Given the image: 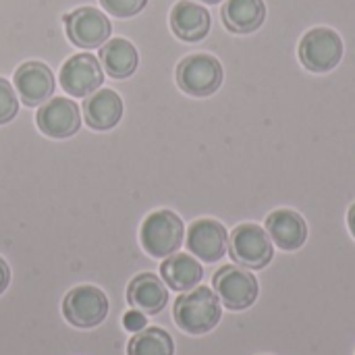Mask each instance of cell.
<instances>
[{
    "instance_id": "6da1fadb",
    "label": "cell",
    "mask_w": 355,
    "mask_h": 355,
    "mask_svg": "<svg viewBox=\"0 0 355 355\" xmlns=\"http://www.w3.org/2000/svg\"><path fill=\"white\" fill-rule=\"evenodd\" d=\"M173 314H175L177 327L183 333L206 335L220 322L223 308L214 289L200 285L177 297Z\"/></svg>"
},
{
    "instance_id": "7a4b0ae2",
    "label": "cell",
    "mask_w": 355,
    "mask_h": 355,
    "mask_svg": "<svg viewBox=\"0 0 355 355\" xmlns=\"http://www.w3.org/2000/svg\"><path fill=\"white\" fill-rule=\"evenodd\" d=\"M185 227L173 210H156L146 216L139 229V241L152 258H168L183 245Z\"/></svg>"
},
{
    "instance_id": "3957f363",
    "label": "cell",
    "mask_w": 355,
    "mask_h": 355,
    "mask_svg": "<svg viewBox=\"0 0 355 355\" xmlns=\"http://www.w3.org/2000/svg\"><path fill=\"white\" fill-rule=\"evenodd\" d=\"M229 256L248 270H262L272 262L275 245L266 229L243 223L229 235Z\"/></svg>"
},
{
    "instance_id": "277c9868",
    "label": "cell",
    "mask_w": 355,
    "mask_h": 355,
    "mask_svg": "<svg viewBox=\"0 0 355 355\" xmlns=\"http://www.w3.org/2000/svg\"><path fill=\"white\" fill-rule=\"evenodd\" d=\"M223 64L212 54H191L177 64V83L185 94L193 98L216 94L223 85Z\"/></svg>"
},
{
    "instance_id": "5b68a950",
    "label": "cell",
    "mask_w": 355,
    "mask_h": 355,
    "mask_svg": "<svg viewBox=\"0 0 355 355\" xmlns=\"http://www.w3.org/2000/svg\"><path fill=\"white\" fill-rule=\"evenodd\" d=\"M214 293L227 310L241 312L256 304L260 295L258 279L243 266H223L212 279Z\"/></svg>"
},
{
    "instance_id": "8992f818",
    "label": "cell",
    "mask_w": 355,
    "mask_h": 355,
    "mask_svg": "<svg viewBox=\"0 0 355 355\" xmlns=\"http://www.w3.org/2000/svg\"><path fill=\"white\" fill-rule=\"evenodd\" d=\"M300 60L312 73L333 71L343 58V40L335 29L314 27L300 42Z\"/></svg>"
},
{
    "instance_id": "52a82bcc",
    "label": "cell",
    "mask_w": 355,
    "mask_h": 355,
    "mask_svg": "<svg viewBox=\"0 0 355 355\" xmlns=\"http://www.w3.org/2000/svg\"><path fill=\"white\" fill-rule=\"evenodd\" d=\"M62 316L77 329H94L108 316V297L94 285L73 287L62 300Z\"/></svg>"
},
{
    "instance_id": "ba28073f",
    "label": "cell",
    "mask_w": 355,
    "mask_h": 355,
    "mask_svg": "<svg viewBox=\"0 0 355 355\" xmlns=\"http://www.w3.org/2000/svg\"><path fill=\"white\" fill-rule=\"evenodd\" d=\"M64 29L69 40L85 50L104 46L112 33L108 17L94 6H81L64 15Z\"/></svg>"
},
{
    "instance_id": "9c48e42d",
    "label": "cell",
    "mask_w": 355,
    "mask_h": 355,
    "mask_svg": "<svg viewBox=\"0 0 355 355\" xmlns=\"http://www.w3.org/2000/svg\"><path fill=\"white\" fill-rule=\"evenodd\" d=\"M104 83V69L94 54H75L60 69V85L73 98H87Z\"/></svg>"
},
{
    "instance_id": "30bf717a",
    "label": "cell",
    "mask_w": 355,
    "mask_h": 355,
    "mask_svg": "<svg viewBox=\"0 0 355 355\" xmlns=\"http://www.w3.org/2000/svg\"><path fill=\"white\" fill-rule=\"evenodd\" d=\"M37 129L54 139L73 137L81 127L79 106L69 98H50L44 102L35 116Z\"/></svg>"
},
{
    "instance_id": "8fae6325",
    "label": "cell",
    "mask_w": 355,
    "mask_h": 355,
    "mask_svg": "<svg viewBox=\"0 0 355 355\" xmlns=\"http://www.w3.org/2000/svg\"><path fill=\"white\" fill-rule=\"evenodd\" d=\"M187 250L202 262H218L229 252V233L214 218H200L187 231Z\"/></svg>"
},
{
    "instance_id": "7c38bea8",
    "label": "cell",
    "mask_w": 355,
    "mask_h": 355,
    "mask_svg": "<svg viewBox=\"0 0 355 355\" xmlns=\"http://www.w3.org/2000/svg\"><path fill=\"white\" fill-rule=\"evenodd\" d=\"M15 92L25 106H40L54 94V75L48 64L40 60L23 62L15 71Z\"/></svg>"
},
{
    "instance_id": "4fadbf2b",
    "label": "cell",
    "mask_w": 355,
    "mask_h": 355,
    "mask_svg": "<svg viewBox=\"0 0 355 355\" xmlns=\"http://www.w3.org/2000/svg\"><path fill=\"white\" fill-rule=\"evenodd\" d=\"M266 233L270 235L272 243L279 250L295 252L300 250L308 239V225L302 214L295 210H275L266 218Z\"/></svg>"
},
{
    "instance_id": "5bb4252c",
    "label": "cell",
    "mask_w": 355,
    "mask_h": 355,
    "mask_svg": "<svg viewBox=\"0 0 355 355\" xmlns=\"http://www.w3.org/2000/svg\"><path fill=\"white\" fill-rule=\"evenodd\" d=\"M127 302L133 310H139L148 316H156L168 304L166 283L152 272H141L129 283Z\"/></svg>"
},
{
    "instance_id": "9a60e30c",
    "label": "cell",
    "mask_w": 355,
    "mask_h": 355,
    "mask_svg": "<svg viewBox=\"0 0 355 355\" xmlns=\"http://www.w3.org/2000/svg\"><path fill=\"white\" fill-rule=\"evenodd\" d=\"M212 25L210 12L191 0H179L171 10V29L183 42H200Z\"/></svg>"
},
{
    "instance_id": "2e32d148",
    "label": "cell",
    "mask_w": 355,
    "mask_h": 355,
    "mask_svg": "<svg viewBox=\"0 0 355 355\" xmlns=\"http://www.w3.org/2000/svg\"><path fill=\"white\" fill-rule=\"evenodd\" d=\"M83 119L89 129L108 131L123 119V100L112 89H98L83 102Z\"/></svg>"
},
{
    "instance_id": "e0dca14e",
    "label": "cell",
    "mask_w": 355,
    "mask_h": 355,
    "mask_svg": "<svg viewBox=\"0 0 355 355\" xmlns=\"http://www.w3.org/2000/svg\"><path fill=\"white\" fill-rule=\"evenodd\" d=\"M160 275L166 287L185 293L198 287L204 279V268L191 254H173L160 264Z\"/></svg>"
},
{
    "instance_id": "ac0fdd59",
    "label": "cell",
    "mask_w": 355,
    "mask_h": 355,
    "mask_svg": "<svg viewBox=\"0 0 355 355\" xmlns=\"http://www.w3.org/2000/svg\"><path fill=\"white\" fill-rule=\"evenodd\" d=\"M100 62L112 79H127L135 73L139 64V54L129 40L112 37L104 46H100Z\"/></svg>"
},
{
    "instance_id": "d6986e66",
    "label": "cell",
    "mask_w": 355,
    "mask_h": 355,
    "mask_svg": "<svg viewBox=\"0 0 355 355\" xmlns=\"http://www.w3.org/2000/svg\"><path fill=\"white\" fill-rule=\"evenodd\" d=\"M223 23L233 33H252L266 19L264 0H227L223 6Z\"/></svg>"
},
{
    "instance_id": "ffe728a7",
    "label": "cell",
    "mask_w": 355,
    "mask_h": 355,
    "mask_svg": "<svg viewBox=\"0 0 355 355\" xmlns=\"http://www.w3.org/2000/svg\"><path fill=\"white\" fill-rule=\"evenodd\" d=\"M127 355H175V343L164 329L150 327L131 337Z\"/></svg>"
},
{
    "instance_id": "44dd1931",
    "label": "cell",
    "mask_w": 355,
    "mask_h": 355,
    "mask_svg": "<svg viewBox=\"0 0 355 355\" xmlns=\"http://www.w3.org/2000/svg\"><path fill=\"white\" fill-rule=\"evenodd\" d=\"M19 112V100L15 87L0 77V125L10 123Z\"/></svg>"
},
{
    "instance_id": "7402d4cb",
    "label": "cell",
    "mask_w": 355,
    "mask_h": 355,
    "mask_svg": "<svg viewBox=\"0 0 355 355\" xmlns=\"http://www.w3.org/2000/svg\"><path fill=\"white\" fill-rule=\"evenodd\" d=\"M100 4L110 15L127 19V17H133V15L141 12L146 8L148 0H100Z\"/></svg>"
},
{
    "instance_id": "603a6c76",
    "label": "cell",
    "mask_w": 355,
    "mask_h": 355,
    "mask_svg": "<svg viewBox=\"0 0 355 355\" xmlns=\"http://www.w3.org/2000/svg\"><path fill=\"white\" fill-rule=\"evenodd\" d=\"M146 324H148L146 314L139 312V310H133V308H131V310L123 316V327H125L129 333H139V331L146 329Z\"/></svg>"
},
{
    "instance_id": "cb8c5ba5",
    "label": "cell",
    "mask_w": 355,
    "mask_h": 355,
    "mask_svg": "<svg viewBox=\"0 0 355 355\" xmlns=\"http://www.w3.org/2000/svg\"><path fill=\"white\" fill-rule=\"evenodd\" d=\"M8 283H10V268H8V264L0 258V295L6 291Z\"/></svg>"
},
{
    "instance_id": "d4e9b609",
    "label": "cell",
    "mask_w": 355,
    "mask_h": 355,
    "mask_svg": "<svg viewBox=\"0 0 355 355\" xmlns=\"http://www.w3.org/2000/svg\"><path fill=\"white\" fill-rule=\"evenodd\" d=\"M347 223H349V231L355 237V204L349 208V214H347Z\"/></svg>"
},
{
    "instance_id": "484cf974",
    "label": "cell",
    "mask_w": 355,
    "mask_h": 355,
    "mask_svg": "<svg viewBox=\"0 0 355 355\" xmlns=\"http://www.w3.org/2000/svg\"><path fill=\"white\" fill-rule=\"evenodd\" d=\"M200 2H204V4H218V2H223V0H200Z\"/></svg>"
}]
</instances>
